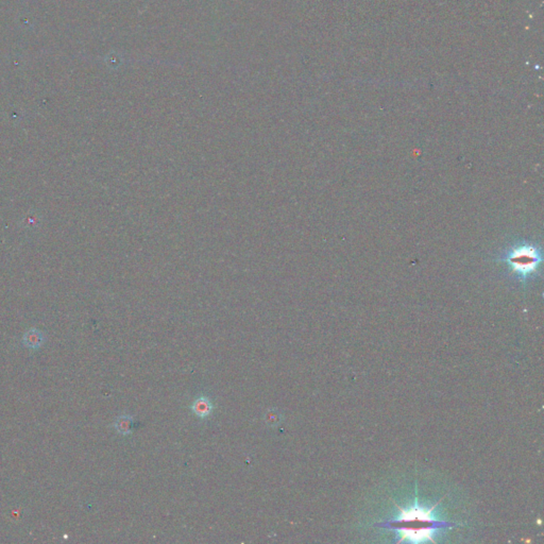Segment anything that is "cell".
<instances>
[{
	"label": "cell",
	"instance_id": "obj_1",
	"mask_svg": "<svg viewBox=\"0 0 544 544\" xmlns=\"http://www.w3.org/2000/svg\"><path fill=\"white\" fill-rule=\"evenodd\" d=\"M502 264L510 279L526 285L540 276L542 249L529 241H517L509 244L495 257Z\"/></svg>",
	"mask_w": 544,
	"mask_h": 544
},
{
	"label": "cell",
	"instance_id": "obj_2",
	"mask_svg": "<svg viewBox=\"0 0 544 544\" xmlns=\"http://www.w3.org/2000/svg\"><path fill=\"white\" fill-rule=\"evenodd\" d=\"M44 343L45 336L41 331L37 330V328H31V330L25 333L24 338H22V344H24V346L32 350L39 349Z\"/></svg>",
	"mask_w": 544,
	"mask_h": 544
},
{
	"label": "cell",
	"instance_id": "obj_3",
	"mask_svg": "<svg viewBox=\"0 0 544 544\" xmlns=\"http://www.w3.org/2000/svg\"><path fill=\"white\" fill-rule=\"evenodd\" d=\"M194 410L199 416H206V415H208L210 413L211 406H210V403L208 401L200 400V401L196 402V404L194 406Z\"/></svg>",
	"mask_w": 544,
	"mask_h": 544
},
{
	"label": "cell",
	"instance_id": "obj_4",
	"mask_svg": "<svg viewBox=\"0 0 544 544\" xmlns=\"http://www.w3.org/2000/svg\"><path fill=\"white\" fill-rule=\"evenodd\" d=\"M116 427H117V429L119 430V432L127 433V430L130 427L129 421L127 420L126 418H120V419H118V421L116 422Z\"/></svg>",
	"mask_w": 544,
	"mask_h": 544
}]
</instances>
